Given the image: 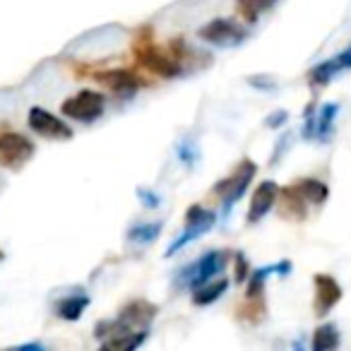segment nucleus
Returning a JSON list of instances; mask_svg holds the SVG:
<instances>
[{"instance_id": "7ed1b4c3", "label": "nucleus", "mask_w": 351, "mask_h": 351, "mask_svg": "<svg viewBox=\"0 0 351 351\" xmlns=\"http://www.w3.org/2000/svg\"><path fill=\"white\" fill-rule=\"evenodd\" d=\"M229 258H231L229 250H210V253H205L200 260H195V263H191L188 267L181 269V274H178V284L195 291L197 287L212 282L217 274L224 272Z\"/></svg>"}, {"instance_id": "5701e85b", "label": "nucleus", "mask_w": 351, "mask_h": 351, "mask_svg": "<svg viewBox=\"0 0 351 351\" xmlns=\"http://www.w3.org/2000/svg\"><path fill=\"white\" fill-rule=\"evenodd\" d=\"M137 197H140V202L147 207V210H156V207L161 205L159 195L152 193V191H147V188H137Z\"/></svg>"}, {"instance_id": "b1692460", "label": "nucleus", "mask_w": 351, "mask_h": 351, "mask_svg": "<svg viewBox=\"0 0 351 351\" xmlns=\"http://www.w3.org/2000/svg\"><path fill=\"white\" fill-rule=\"evenodd\" d=\"M234 260H236V282H243L248 277V263H245V255L243 253H234Z\"/></svg>"}, {"instance_id": "6e6552de", "label": "nucleus", "mask_w": 351, "mask_h": 351, "mask_svg": "<svg viewBox=\"0 0 351 351\" xmlns=\"http://www.w3.org/2000/svg\"><path fill=\"white\" fill-rule=\"evenodd\" d=\"M197 36L212 46H239L248 39V29L241 27L239 22L224 20V17H221V20L207 22V25L197 32Z\"/></svg>"}, {"instance_id": "ddd939ff", "label": "nucleus", "mask_w": 351, "mask_h": 351, "mask_svg": "<svg viewBox=\"0 0 351 351\" xmlns=\"http://www.w3.org/2000/svg\"><path fill=\"white\" fill-rule=\"evenodd\" d=\"M277 202H282V215L287 219H306V212H308V202L303 200V195L296 191V186H287V188H279V197Z\"/></svg>"}, {"instance_id": "4468645a", "label": "nucleus", "mask_w": 351, "mask_h": 351, "mask_svg": "<svg viewBox=\"0 0 351 351\" xmlns=\"http://www.w3.org/2000/svg\"><path fill=\"white\" fill-rule=\"evenodd\" d=\"M89 306V296L87 293H73V296H65L63 301L56 306V315L60 317V320H68V322H75L80 320V317L84 315V311H87Z\"/></svg>"}, {"instance_id": "f3484780", "label": "nucleus", "mask_w": 351, "mask_h": 351, "mask_svg": "<svg viewBox=\"0 0 351 351\" xmlns=\"http://www.w3.org/2000/svg\"><path fill=\"white\" fill-rule=\"evenodd\" d=\"M226 289H229V279H224V277H219L217 282H207L195 289L193 303H195V306H210L217 298H221V293H224Z\"/></svg>"}, {"instance_id": "a878e982", "label": "nucleus", "mask_w": 351, "mask_h": 351, "mask_svg": "<svg viewBox=\"0 0 351 351\" xmlns=\"http://www.w3.org/2000/svg\"><path fill=\"white\" fill-rule=\"evenodd\" d=\"M178 156H181V161H183V164H188V166H191V164H193V161H195L197 152H195V149H193V147H191V145H188V142H183V145H181V147H178Z\"/></svg>"}, {"instance_id": "cd10ccee", "label": "nucleus", "mask_w": 351, "mask_h": 351, "mask_svg": "<svg viewBox=\"0 0 351 351\" xmlns=\"http://www.w3.org/2000/svg\"><path fill=\"white\" fill-rule=\"evenodd\" d=\"M337 63H339V70H351V44L349 49H344L337 56Z\"/></svg>"}, {"instance_id": "f8f14e48", "label": "nucleus", "mask_w": 351, "mask_h": 351, "mask_svg": "<svg viewBox=\"0 0 351 351\" xmlns=\"http://www.w3.org/2000/svg\"><path fill=\"white\" fill-rule=\"evenodd\" d=\"M313 282H315V303H313V308H315V315L322 317L341 301V287L330 274H315Z\"/></svg>"}, {"instance_id": "a211bd4d", "label": "nucleus", "mask_w": 351, "mask_h": 351, "mask_svg": "<svg viewBox=\"0 0 351 351\" xmlns=\"http://www.w3.org/2000/svg\"><path fill=\"white\" fill-rule=\"evenodd\" d=\"M337 346H339V332H337V327L332 322H325V325H320L313 332V351H335Z\"/></svg>"}, {"instance_id": "c756f323", "label": "nucleus", "mask_w": 351, "mask_h": 351, "mask_svg": "<svg viewBox=\"0 0 351 351\" xmlns=\"http://www.w3.org/2000/svg\"><path fill=\"white\" fill-rule=\"evenodd\" d=\"M3 260H5V253H3V250H0V263H3Z\"/></svg>"}, {"instance_id": "412c9836", "label": "nucleus", "mask_w": 351, "mask_h": 351, "mask_svg": "<svg viewBox=\"0 0 351 351\" xmlns=\"http://www.w3.org/2000/svg\"><path fill=\"white\" fill-rule=\"evenodd\" d=\"M339 73V63H337V58L332 60H322V63H317L315 68L311 70V75H308V80H311L313 87H327V84L335 80V75Z\"/></svg>"}, {"instance_id": "39448f33", "label": "nucleus", "mask_w": 351, "mask_h": 351, "mask_svg": "<svg viewBox=\"0 0 351 351\" xmlns=\"http://www.w3.org/2000/svg\"><path fill=\"white\" fill-rule=\"evenodd\" d=\"M215 224H217L215 212L205 210L202 205H191V207H188V212H186V226H183L181 236H176L173 243L166 248V258H171L173 253L183 250L188 243H193V241H197L202 234H207V231H210Z\"/></svg>"}, {"instance_id": "20e7f679", "label": "nucleus", "mask_w": 351, "mask_h": 351, "mask_svg": "<svg viewBox=\"0 0 351 351\" xmlns=\"http://www.w3.org/2000/svg\"><path fill=\"white\" fill-rule=\"evenodd\" d=\"M255 173H258V166H255V161L243 159L239 164V169H236L229 178H224L221 183H217L215 195L221 200L224 212H229L231 207H234L236 202L245 195V191H248V186H250V181L255 178Z\"/></svg>"}, {"instance_id": "6ab92c4d", "label": "nucleus", "mask_w": 351, "mask_h": 351, "mask_svg": "<svg viewBox=\"0 0 351 351\" xmlns=\"http://www.w3.org/2000/svg\"><path fill=\"white\" fill-rule=\"evenodd\" d=\"M337 113H339V104H327V106L320 108V113H317V116H313V121H315V137L320 142L330 140Z\"/></svg>"}, {"instance_id": "423d86ee", "label": "nucleus", "mask_w": 351, "mask_h": 351, "mask_svg": "<svg viewBox=\"0 0 351 351\" xmlns=\"http://www.w3.org/2000/svg\"><path fill=\"white\" fill-rule=\"evenodd\" d=\"M104 108H106V99L104 94L94 92V89H82V92L73 94L70 99H65L60 111L63 116L73 118L80 123H94L97 118L104 116Z\"/></svg>"}, {"instance_id": "1a4fd4ad", "label": "nucleus", "mask_w": 351, "mask_h": 351, "mask_svg": "<svg viewBox=\"0 0 351 351\" xmlns=\"http://www.w3.org/2000/svg\"><path fill=\"white\" fill-rule=\"evenodd\" d=\"M29 128L41 137H49V140H70L73 137V128L65 121H60L58 116H53L51 111L41 106L29 108V116H27Z\"/></svg>"}, {"instance_id": "0eeeda50", "label": "nucleus", "mask_w": 351, "mask_h": 351, "mask_svg": "<svg viewBox=\"0 0 351 351\" xmlns=\"http://www.w3.org/2000/svg\"><path fill=\"white\" fill-rule=\"evenodd\" d=\"M36 147L29 137L20 135V132H3L0 135V164L8 166L12 171H20L27 166L34 156Z\"/></svg>"}, {"instance_id": "7c9ffc66", "label": "nucleus", "mask_w": 351, "mask_h": 351, "mask_svg": "<svg viewBox=\"0 0 351 351\" xmlns=\"http://www.w3.org/2000/svg\"><path fill=\"white\" fill-rule=\"evenodd\" d=\"M3 186H5V183H3V178H0V191H3Z\"/></svg>"}, {"instance_id": "aec40b11", "label": "nucleus", "mask_w": 351, "mask_h": 351, "mask_svg": "<svg viewBox=\"0 0 351 351\" xmlns=\"http://www.w3.org/2000/svg\"><path fill=\"white\" fill-rule=\"evenodd\" d=\"M164 229V221H147V224H135L128 231V241L137 245H147L156 239Z\"/></svg>"}, {"instance_id": "dca6fc26", "label": "nucleus", "mask_w": 351, "mask_h": 351, "mask_svg": "<svg viewBox=\"0 0 351 351\" xmlns=\"http://www.w3.org/2000/svg\"><path fill=\"white\" fill-rule=\"evenodd\" d=\"M296 191L301 193L308 205H322L330 197V188L317 178H303L301 183H296Z\"/></svg>"}, {"instance_id": "f03ea898", "label": "nucleus", "mask_w": 351, "mask_h": 351, "mask_svg": "<svg viewBox=\"0 0 351 351\" xmlns=\"http://www.w3.org/2000/svg\"><path fill=\"white\" fill-rule=\"evenodd\" d=\"M132 53H135V60L147 68L149 73H154L156 77H176V75H181V60L173 58V56H166L161 53L159 49L154 46L152 41V29L145 27V29L137 34L135 44H132Z\"/></svg>"}, {"instance_id": "bb28decb", "label": "nucleus", "mask_w": 351, "mask_h": 351, "mask_svg": "<svg viewBox=\"0 0 351 351\" xmlns=\"http://www.w3.org/2000/svg\"><path fill=\"white\" fill-rule=\"evenodd\" d=\"M250 84H253L255 89H265V92H269V89H274V82L269 77H250L248 80Z\"/></svg>"}, {"instance_id": "f257e3e1", "label": "nucleus", "mask_w": 351, "mask_h": 351, "mask_svg": "<svg viewBox=\"0 0 351 351\" xmlns=\"http://www.w3.org/2000/svg\"><path fill=\"white\" fill-rule=\"evenodd\" d=\"M159 308L154 303L145 301V298H135V301L125 303L123 311L118 313L116 320H104L94 327V337L104 339L106 335H121V332H137V330H149L152 320L156 317Z\"/></svg>"}, {"instance_id": "9d476101", "label": "nucleus", "mask_w": 351, "mask_h": 351, "mask_svg": "<svg viewBox=\"0 0 351 351\" xmlns=\"http://www.w3.org/2000/svg\"><path fill=\"white\" fill-rule=\"evenodd\" d=\"M279 197V186L274 181H263L258 188L253 191V197H250V207H248V217L245 221L248 224H258L263 221V217L277 205Z\"/></svg>"}, {"instance_id": "4be33fe9", "label": "nucleus", "mask_w": 351, "mask_h": 351, "mask_svg": "<svg viewBox=\"0 0 351 351\" xmlns=\"http://www.w3.org/2000/svg\"><path fill=\"white\" fill-rule=\"evenodd\" d=\"M277 0H236V5H239V12L245 17V22L253 25L263 12H267L269 8H274Z\"/></svg>"}, {"instance_id": "2eb2a0df", "label": "nucleus", "mask_w": 351, "mask_h": 351, "mask_svg": "<svg viewBox=\"0 0 351 351\" xmlns=\"http://www.w3.org/2000/svg\"><path fill=\"white\" fill-rule=\"evenodd\" d=\"M147 339V330H137V332H121V335H113V339H104L101 346L108 351H130L142 346Z\"/></svg>"}, {"instance_id": "393cba45", "label": "nucleus", "mask_w": 351, "mask_h": 351, "mask_svg": "<svg viewBox=\"0 0 351 351\" xmlns=\"http://www.w3.org/2000/svg\"><path fill=\"white\" fill-rule=\"evenodd\" d=\"M287 118H289V113L284 111V108H279V111L269 113V116L265 118V125L267 128H282L284 123H287Z\"/></svg>"}, {"instance_id": "9b49d317", "label": "nucleus", "mask_w": 351, "mask_h": 351, "mask_svg": "<svg viewBox=\"0 0 351 351\" xmlns=\"http://www.w3.org/2000/svg\"><path fill=\"white\" fill-rule=\"evenodd\" d=\"M94 77L101 84H106L111 92H116L118 97H130L137 89L142 87V80L137 77L132 70H123V68H111V70H99Z\"/></svg>"}, {"instance_id": "c85d7f7f", "label": "nucleus", "mask_w": 351, "mask_h": 351, "mask_svg": "<svg viewBox=\"0 0 351 351\" xmlns=\"http://www.w3.org/2000/svg\"><path fill=\"white\" fill-rule=\"evenodd\" d=\"M17 349H20V351H27V349H44V344H36V341H34V344H22V346H17Z\"/></svg>"}]
</instances>
